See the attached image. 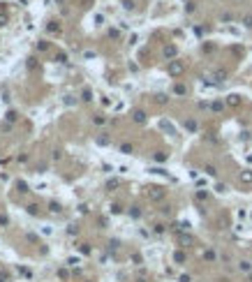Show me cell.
<instances>
[{"label":"cell","instance_id":"4","mask_svg":"<svg viewBox=\"0 0 252 282\" xmlns=\"http://www.w3.org/2000/svg\"><path fill=\"white\" fill-rule=\"evenodd\" d=\"M123 7H125L127 12H132L134 9V3H132V0H123Z\"/></svg>","mask_w":252,"mask_h":282},{"label":"cell","instance_id":"6","mask_svg":"<svg viewBox=\"0 0 252 282\" xmlns=\"http://www.w3.org/2000/svg\"><path fill=\"white\" fill-rule=\"evenodd\" d=\"M150 197H153V199H160V197H162V192H160V187H155V190H153V192H150Z\"/></svg>","mask_w":252,"mask_h":282},{"label":"cell","instance_id":"3","mask_svg":"<svg viewBox=\"0 0 252 282\" xmlns=\"http://www.w3.org/2000/svg\"><path fill=\"white\" fill-rule=\"evenodd\" d=\"M241 180H245V183H252V171H243V174H241Z\"/></svg>","mask_w":252,"mask_h":282},{"label":"cell","instance_id":"2","mask_svg":"<svg viewBox=\"0 0 252 282\" xmlns=\"http://www.w3.org/2000/svg\"><path fill=\"white\" fill-rule=\"evenodd\" d=\"M164 56H167V58H174V56H176V46H167V49H164Z\"/></svg>","mask_w":252,"mask_h":282},{"label":"cell","instance_id":"7","mask_svg":"<svg viewBox=\"0 0 252 282\" xmlns=\"http://www.w3.org/2000/svg\"><path fill=\"white\" fill-rule=\"evenodd\" d=\"M229 104H238V95H229Z\"/></svg>","mask_w":252,"mask_h":282},{"label":"cell","instance_id":"8","mask_svg":"<svg viewBox=\"0 0 252 282\" xmlns=\"http://www.w3.org/2000/svg\"><path fill=\"white\" fill-rule=\"evenodd\" d=\"M243 23H245V26H250V28H252V16H245V19H243Z\"/></svg>","mask_w":252,"mask_h":282},{"label":"cell","instance_id":"1","mask_svg":"<svg viewBox=\"0 0 252 282\" xmlns=\"http://www.w3.org/2000/svg\"><path fill=\"white\" fill-rule=\"evenodd\" d=\"M169 72L171 74H180L183 72V65H180V63H171V65H169Z\"/></svg>","mask_w":252,"mask_h":282},{"label":"cell","instance_id":"5","mask_svg":"<svg viewBox=\"0 0 252 282\" xmlns=\"http://www.w3.org/2000/svg\"><path fill=\"white\" fill-rule=\"evenodd\" d=\"M134 120H139V123H144V120H146V116H144V111H137V113H134Z\"/></svg>","mask_w":252,"mask_h":282}]
</instances>
